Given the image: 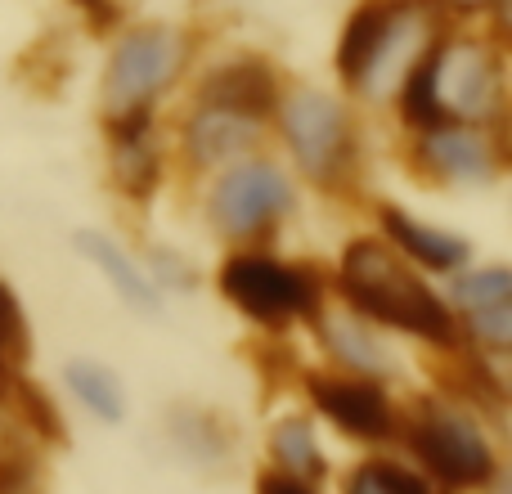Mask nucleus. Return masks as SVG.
I'll return each instance as SVG.
<instances>
[{"label": "nucleus", "mask_w": 512, "mask_h": 494, "mask_svg": "<svg viewBox=\"0 0 512 494\" xmlns=\"http://www.w3.org/2000/svg\"><path fill=\"white\" fill-rule=\"evenodd\" d=\"M261 135H265L261 117L212 104V99H198L194 113L185 117V153L194 167H225V162L252 158Z\"/></svg>", "instance_id": "nucleus-10"}, {"label": "nucleus", "mask_w": 512, "mask_h": 494, "mask_svg": "<svg viewBox=\"0 0 512 494\" xmlns=\"http://www.w3.org/2000/svg\"><path fill=\"white\" fill-rule=\"evenodd\" d=\"M342 494H436V486L418 468L396 459H364L346 472Z\"/></svg>", "instance_id": "nucleus-19"}, {"label": "nucleus", "mask_w": 512, "mask_h": 494, "mask_svg": "<svg viewBox=\"0 0 512 494\" xmlns=\"http://www.w3.org/2000/svg\"><path fill=\"white\" fill-rule=\"evenodd\" d=\"M414 167L436 185H459L477 189L504 171V149L495 144L490 126H436L414 140Z\"/></svg>", "instance_id": "nucleus-9"}, {"label": "nucleus", "mask_w": 512, "mask_h": 494, "mask_svg": "<svg viewBox=\"0 0 512 494\" xmlns=\"http://www.w3.org/2000/svg\"><path fill=\"white\" fill-rule=\"evenodd\" d=\"M319 333H324V346L328 355L337 360V369L342 373H355V378H391L396 373V360H391L387 342H382L378 333H373L369 324H364L360 315H351V310H319Z\"/></svg>", "instance_id": "nucleus-14"}, {"label": "nucleus", "mask_w": 512, "mask_h": 494, "mask_svg": "<svg viewBox=\"0 0 512 494\" xmlns=\"http://www.w3.org/2000/svg\"><path fill=\"white\" fill-rule=\"evenodd\" d=\"M216 288L239 315L261 328H288L319 319L324 310V283L310 265L279 261L270 252H230L216 270Z\"/></svg>", "instance_id": "nucleus-3"}, {"label": "nucleus", "mask_w": 512, "mask_h": 494, "mask_svg": "<svg viewBox=\"0 0 512 494\" xmlns=\"http://www.w3.org/2000/svg\"><path fill=\"white\" fill-rule=\"evenodd\" d=\"M297 207L288 171L270 158H243L221 171V180L207 194V221L225 239H256L274 230Z\"/></svg>", "instance_id": "nucleus-6"}, {"label": "nucleus", "mask_w": 512, "mask_h": 494, "mask_svg": "<svg viewBox=\"0 0 512 494\" xmlns=\"http://www.w3.org/2000/svg\"><path fill=\"white\" fill-rule=\"evenodd\" d=\"M432 90L445 122L495 126L504 117V59L481 41H432Z\"/></svg>", "instance_id": "nucleus-7"}, {"label": "nucleus", "mask_w": 512, "mask_h": 494, "mask_svg": "<svg viewBox=\"0 0 512 494\" xmlns=\"http://www.w3.org/2000/svg\"><path fill=\"white\" fill-rule=\"evenodd\" d=\"M189 41L176 27H135L117 41L113 59L104 68V113L108 122L135 113H153L171 81L185 68Z\"/></svg>", "instance_id": "nucleus-5"}, {"label": "nucleus", "mask_w": 512, "mask_h": 494, "mask_svg": "<svg viewBox=\"0 0 512 494\" xmlns=\"http://www.w3.org/2000/svg\"><path fill=\"white\" fill-rule=\"evenodd\" d=\"M279 72L270 68L256 54H239V59L221 63L216 72H207L203 86H198V99H212V104L239 108V113H252L261 122L274 117V104H279Z\"/></svg>", "instance_id": "nucleus-12"}, {"label": "nucleus", "mask_w": 512, "mask_h": 494, "mask_svg": "<svg viewBox=\"0 0 512 494\" xmlns=\"http://www.w3.org/2000/svg\"><path fill=\"white\" fill-rule=\"evenodd\" d=\"M113 131V180L122 185L126 198H149L162 180V149L153 140V113L117 117L108 122Z\"/></svg>", "instance_id": "nucleus-13"}, {"label": "nucleus", "mask_w": 512, "mask_h": 494, "mask_svg": "<svg viewBox=\"0 0 512 494\" xmlns=\"http://www.w3.org/2000/svg\"><path fill=\"white\" fill-rule=\"evenodd\" d=\"M176 441H185V450L203 454V459H221L230 445H225V436L216 432V418L198 414V409H185V414H176Z\"/></svg>", "instance_id": "nucleus-23"}, {"label": "nucleus", "mask_w": 512, "mask_h": 494, "mask_svg": "<svg viewBox=\"0 0 512 494\" xmlns=\"http://www.w3.org/2000/svg\"><path fill=\"white\" fill-rule=\"evenodd\" d=\"M337 292H342L346 310L360 315L364 324L396 328V333L432 342L441 351L463 346V328L450 301H441V292L382 239L346 243L342 261H337Z\"/></svg>", "instance_id": "nucleus-1"}, {"label": "nucleus", "mask_w": 512, "mask_h": 494, "mask_svg": "<svg viewBox=\"0 0 512 494\" xmlns=\"http://www.w3.org/2000/svg\"><path fill=\"white\" fill-rule=\"evenodd\" d=\"M32 342H27V319H23V306H18L14 288L0 279V360L5 364H23Z\"/></svg>", "instance_id": "nucleus-22"}, {"label": "nucleus", "mask_w": 512, "mask_h": 494, "mask_svg": "<svg viewBox=\"0 0 512 494\" xmlns=\"http://www.w3.org/2000/svg\"><path fill=\"white\" fill-rule=\"evenodd\" d=\"M378 225H382V243L396 247L414 270H436V274H459L468 265L472 247L459 234L427 225L418 216H409L405 207H378Z\"/></svg>", "instance_id": "nucleus-11"}, {"label": "nucleus", "mask_w": 512, "mask_h": 494, "mask_svg": "<svg viewBox=\"0 0 512 494\" xmlns=\"http://www.w3.org/2000/svg\"><path fill=\"white\" fill-rule=\"evenodd\" d=\"M68 387L81 400V409L99 418V423H122L126 418V391L117 373L99 360H72L68 364Z\"/></svg>", "instance_id": "nucleus-17"}, {"label": "nucleus", "mask_w": 512, "mask_h": 494, "mask_svg": "<svg viewBox=\"0 0 512 494\" xmlns=\"http://www.w3.org/2000/svg\"><path fill=\"white\" fill-rule=\"evenodd\" d=\"M270 454H274V463H279V472H288V477H297V481H310V486H315L328 468L324 450H319L306 418H283V423H274Z\"/></svg>", "instance_id": "nucleus-18"}, {"label": "nucleus", "mask_w": 512, "mask_h": 494, "mask_svg": "<svg viewBox=\"0 0 512 494\" xmlns=\"http://www.w3.org/2000/svg\"><path fill=\"white\" fill-rule=\"evenodd\" d=\"M306 396L337 432H346L351 441H364V445H382L396 436L400 427V414L391 405L387 387L373 378H355V373H342V369H319V373H306Z\"/></svg>", "instance_id": "nucleus-8"}, {"label": "nucleus", "mask_w": 512, "mask_h": 494, "mask_svg": "<svg viewBox=\"0 0 512 494\" xmlns=\"http://www.w3.org/2000/svg\"><path fill=\"white\" fill-rule=\"evenodd\" d=\"M274 122L288 144V153L297 158V167L306 171L315 185H342L355 167V122L351 108L328 90L297 86L288 95H279L274 104Z\"/></svg>", "instance_id": "nucleus-4"}, {"label": "nucleus", "mask_w": 512, "mask_h": 494, "mask_svg": "<svg viewBox=\"0 0 512 494\" xmlns=\"http://www.w3.org/2000/svg\"><path fill=\"white\" fill-rule=\"evenodd\" d=\"M512 301V270L508 265H472V270L454 274L450 310L454 315H477L490 306H508Z\"/></svg>", "instance_id": "nucleus-20"}, {"label": "nucleus", "mask_w": 512, "mask_h": 494, "mask_svg": "<svg viewBox=\"0 0 512 494\" xmlns=\"http://www.w3.org/2000/svg\"><path fill=\"white\" fill-rule=\"evenodd\" d=\"M77 5L86 9L90 18H95V27H108V23L117 18V5H113V0H77Z\"/></svg>", "instance_id": "nucleus-25"}, {"label": "nucleus", "mask_w": 512, "mask_h": 494, "mask_svg": "<svg viewBox=\"0 0 512 494\" xmlns=\"http://www.w3.org/2000/svg\"><path fill=\"white\" fill-rule=\"evenodd\" d=\"M454 9H463V14H472V9H486V5H495V0H450Z\"/></svg>", "instance_id": "nucleus-27"}, {"label": "nucleus", "mask_w": 512, "mask_h": 494, "mask_svg": "<svg viewBox=\"0 0 512 494\" xmlns=\"http://www.w3.org/2000/svg\"><path fill=\"white\" fill-rule=\"evenodd\" d=\"M14 378H18V373H14V364H5V360H0V400L9 396V387H14Z\"/></svg>", "instance_id": "nucleus-26"}, {"label": "nucleus", "mask_w": 512, "mask_h": 494, "mask_svg": "<svg viewBox=\"0 0 512 494\" xmlns=\"http://www.w3.org/2000/svg\"><path fill=\"white\" fill-rule=\"evenodd\" d=\"M396 9H400V0H364L351 14L342 41H337V77H342L346 86L360 90V81H364V72H369L373 54H378L382 36H387Z\"/></svg>", "instance_id": "nucleus-16"}, {"label": "nucleus", "mask_w": 512, "mask_h": 494, "mask_svg": "<svg viewBox=\"0 0 512 494\" xmlns=\"http://www.w3.org/2000/svg\"><path fill=\"white\" fill-rule=\"evenodd\" d=\"M396 432H405L409 454L418 459V472L432 486L450 494H486L499 481L495 436L486 432L477 409L459 405V400H418Z\"/></svg>", "instance_id": "nucleus-2"}, {"label": "nucleus", "mask_w": 512, "mask_h": 494, "mask_svg": "<svg viewBox=\"0 0 512 494\" xmlns=\"http://www.w3.org/2000/svg\"><path fill=\"white\" fill-rule=\"evenodd\" d=\"M72 243H77V252L108 279V288L117 292V301H126L135 315H158V306H162L158 283L144 274V265H135V256L126 252L122 243L108 239V234H99V230H77Z\"/></svg>", "instance_id": "nucleus-15"}, {"label": "nucleus", "mask_w": 512, "mask_h": 494, "mask_svg": "<svg viewBox=\"0 0 512 494\" xmlns=\"http://www.w3.org/2000/svg\"><path fill=\"white\" fill-rule=\"evenodd\" d=\"M256 494H315V486H310V481L288 477V472H279V468H270V472L256 477Z\"/></svg>", "instance_id": "nucleus-24"}, {"label": "nucleus", "mask_w": 512, "mask_h": 494, "mask_svg": "<svg viewBox=\"0 0 512 494\" xmlns=\"http://www.w3.org/2000/svg\"><path fill=\"white\" fill-rule=\"evenodd\" d=\"M0 494H41L36 454L18 441H5V436H0Z\"/></svg>", "instance_id": "nucleus-21"}]
</instances>
